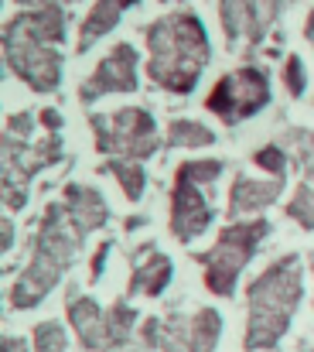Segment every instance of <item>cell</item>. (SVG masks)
Wrapping results in <instances>:
<instances>
[{"label": "cell", "instance_id": "6da1fadb", "mask_svg": "<svg viewBox=\"0 0 314 352\" xmlns=\"http://www.w3.org/2000/svg\"><path fill=\"white\" fill-rule=\"evenodd\" d=\"M62 34H65V24H62V10L55 7L21 14L7 24V34H3L7 62L38 93H52L62 82V58L55 52V45H62Z\"/></svg>", "mask_w": 314, "mask_h": 352}, {"label": "cell", "instance_id": "7a4b0ae2", "mask_svg": "<svg viewBox=\"0 0 314 352\" xmlns=\"http://www.w3.org/2000/svg\"><path fill=\"white\" fill-rule=\"evenodd\" d=\"M147 45H150L147 72L157 86H164L171 93H188L209 62L205 28L192 14H171V17L157 21L147 31Z\"/></svg>", "mask_w": 314, "mask_h": 352}, {"label": "cell", "instance_id": "3957f363", "mask_svg": "<svg viewBox=\"0 0 314 352\" xmlns=\"http://www.w3.org/2000/svg\"><path fill=\"white\" fill-rule=\"evenodd\" d=\"M82 230L76 226V219L65 212V206H52L45 223H41V233L34 243V256L27 263V270L21 274V280L14 284L10 291V305L14 308H31L38 305L62 277V270L72 263L76 250H79V239Z\"/></svg>", "mask_w": 314, "mask_h": 352}, {"label": "cell", "instance_id": "277c9868", "mask_svg": "<svg viewBox=\"0 0 314 352\" xmlns=\"http://www.w3.org/2000/svg\"><path fill=\"white\" fill-rule=\"evenodd\" d=\"M298 301H301V263L298 256H287L273 263L249 287V329L243 339L246 349H270L284 336Z\"/></svg>", "mask_w": 314, "mask_h": 352}, {"label": "cell", "instance_id": "5b68a950", "mask_svg": "<svg viewBox=\"0 0 314 352\" xmlns=\"http://www.w3.org/2000/svg\"><path fill=\"white\" fill-rule=\"evenodd\" d=\"M34 120L31 113H17L7 120V133H3V199L10 209L24 206V185L31 182L34 171H41L45 164H55L62 157V140L58 130H48L45 137L31 140Z\"/></svg>", "mask_w": 314, "mask_h": 352}, {"label": "cell", "instance_id": "8992f818", "mask_svg": "<svg viewBox=\"0 0 314 352\" xmlns=\"http://www.w3.org/2000/svg\"><path fill=\"white\" fill-rule=\"evenodd\" d=\"M222 175V161H185L178 168L175 188H171V230L181 243L205 233L209 226V202H205V185H212Z\"/></svg>", "mask_w": 314, "mask_h": 352}, {"label": "cell", "instance_id": "52a82bcc", "mask_svg": "<svg viewBox=\"0 0 314 352\" xmlns=\"http://www.w3.org/2000/svg\"><path fill=\"white\" fill-rule=\"evenodd\" d=\"M267 230H270V226H267L263 219H256V223H236V226L222 230L218 243L212 246L209 253H199V263L205 267V284H209V291L222 294V298H229V294L236 291L239 270H243L246 260L256 253V246H260V239L267 236Z\"/></svg>", "mask_w": 314, "mask_h": 352}, {"label": "cell", "instance_id": "ba28073f", "mask_svg": "<svg viewBox=\"0 0 314 352\" xmlns=\"http://www.w3.org/2000/svg\"><path fill=\"white\" fill-rule=\"evenodd\" d=\"M93 130L103 154L150 157L157 151V126L147 110H120L109 117H93Z\"/></svg>", "mask_w": 314, "mask_h": 352}, {"label": "cell", "instance_id": "9c48e42d", "mask_svg": "<svg viewBox=\"0 0 314 352\" xmlns=\"http://www.w3.org/2000/svg\"><path fill=\"white\" fill-rule=\"evenodd\" d=\"M267 100H270V86H267L263 72L260 69H239L212 89L205 107L225 123H239V120L253 117L256 110H263Z\"/></svg>", "mask_w": 314, "mask_h": 352}, {"label": "cell", "instance_id": "30bf717a", "mask_svg": "<svg viewBox=\"0 0 314 352\" xmlns=\"http://www.w3.org/2000/svg\"><path fill=\"white\" fill-rule=\"evenodd\" d=\"M137 89V52L130 45H120L109 58H103V65L82 82L79 100L93 103L106 93H133Z\"/></svg>", "mask_w": 314, "mask_h": 352}, {"label": "cell", "instance_id": "8fae6325", "mask_svg": "<svg viewBox=\"0 0 314 352\" xmlns=\"http://www.w3.org/2000/svg\"><path fill=\"white\" fill-rule=\"evenodd\" d=\"M273 10H277V0H222V7H218L222 24H225V34L229 38H239L243 31H249L253 41L273 21Z\"/></svg>", "mask_w": 314, "mask_h": 352}, {"label": "cell", "instance_id": "7c38bea8", "mask_svg": "<svg viewBox=\"0 0 314 352\" xmlns=\"http://www.w3.org/2000/svg\"><path fill=\"white\" fill-rule=\"evenodd\" d=\"M284 192V175H273L270 182H256V178H236V188H232V202H229V212L232 216H243V212H256V209H267L270 202H277Z\"/></svg>", "mask_w": 314, "mask_h": 352}, {"label": "cell", "instance_id": "4fadbf2b", "mask_svg": "<svg viewBox=\"0 0 314 352\" xmlns=\"http://www.w3.org/2000/svg\"><path fill=\"white\" fill-rule=\"evenodd\" d=\"M69 318H72V325H76V332H79V339H82L86 349H93V352L113 349V342H109V325H106L103 311L96 308V301H89V298L72 301Z\"/></svg>", "mask_w": 314, "mask_h": 352}, {"label": "cell", "instance_id": "5bb4252c", "mask_svg": "<svg viewBox=\"0 0 314 352\" xmlns=\"http://www.w3.org/2000/svg\"><path fill=\"white\" fill-rule=\"evenodd\" d=\"M65 212L76 219V226L82 230V233H93L96 226H103L106 219V206L103 199L93 192V188H82V185H69L65 188Z\"/></svg>", "mask_w": 314, "mask_h": 352}, {"label": "cell", "instance_id": "9a60e30c", "mask_svg": "<svg viewBox=\"0 0 314 352\" xmlns=\"http://www.w3.org/2000/svg\"><path fill=\"white\" fill-rule=\"evenodd\" d=\"M168 280H171V260L161 256V253H150L147 263H140V267L133 270V277H130V294H150V298H157V294L168 287Z\"/></svg>", "mask_w": 314, "mask_h": 352}, {"label": "cell", "instance_id": "2e32d148", "mask_svg": "<svg viewBox=\"0 0 314 352\" xmlns=\"http://www.w3.org/2000/svg\"><path fill=\"white\" fill-rule=\"evenodd\" d=\"M130 3H137V0H100L96 7H93V14L86 17V24H82V34H79V48L86 52L96 38H103L106 31L120 21V14L130 7Z\"/></svg>", "mask_w": 314, "mask_h": 352}, {"label": "cell", "instance_id": "e0dca14e", "mask_svg": "<svg viewBox=\"0 0 314 352\" xmlns=\"http://www.w3.org/2000/svg\"><path fill=\"white\" fill-rule=\"evenodd\" d=\"M218 332H222V322L212 308H202L195 318H192V352H212L218 342Z\"/></svg>", "mask_w": 314, "mask_h": 352}, {"label": "cell", "instance_id": "ac0fdd59", "mask_svg": "<svg viewBox=\"0 0 314 352\" xmlns=\"http://www.w3.org/2000/svg\"><path fill=\"white\" fill-rule=\"evenodd\" d=\"M212 140H215V133L209 126L195 123V120H175L168 126V144L171 147H205Z\"/></svg>", "mask_w": 314, "mask_h": 352}, {"label": "cell", "instance_id": "d6986e66", "mask_svg": "<svg viewBox=\"0 0 314 352\" xmlns=\"http://www.w3.org/2000/svg\"><path fill=\"white\" fill-rule=\"evenodd\" d=\"M284 147L294 154V161L301 164L304 178H314V130H287L284 133Z\"/></svg>", "mask_w": 314, "mask_h": 352}, {"label": "cell", "instance_id": "ffe728a7", "mask_svg": "<svg viewBox=\"0 0 314 352\" xmlns=\"http://www.w3.org/2000/svg\"><path fill=\"white\" fill-rule=\"evenodd\" d=\"M161 349L168 352H192V322H185L181 315H171L161 325Z\"/></svg>", "mask_w": 314, "mask_h": 352}, {"label": "cell", "instance_id": "44dd1931", "mask_svg": "<svg viewBox=\"0 0 314 352\" xmlns=\"http://www.w3.org/2000/svg\"><path fill=\"white\" fill-rule=\"evenodd\" d=\"M106 171L109 175H116V182L123 185V192H126V199H140L144 195V171H140V164H126V161H109L106 164Z\"/></svg>", "mask_w": 314, "mask_h": 352}, {"label": "cell", "instance_id": "7402d4cb", "mask_svg": "<svg viewBox=\"0 0 314 352\" xmlns=\"http://www.w3.org/2000/svg\"><path fill=\"white\" fill-rule=\"evenodd\" d=\"M106 325H109V342L113 346H123L130 339V329H133V311L126 305H116L109 315H106Z\"/></svg>", "mask_w": 314, "mask_h": 352}, {"label": "cell", "instance_id": "603a6c76", "mask_svg": "<svg viewBox=\"0 0 314 352\" xmlns=\"http://www.w3.org/2000/svg\"><path fill=\"white\" fill-rule=\"evenodd\" d=\"M34 352H65V332L55 322H41L34 329Z\"/></svg>", "mask_w": 314, "mask_h": 352}, {"label": "cell", "instance_id": "cb8c5ba5", "mask_svg": "<svg viewBox=\"0 0 314 352\" xmlns=\"http://www.w3.org/2000/svg\"><path fill=\"white\" fill-rule=\"evenodd\" d=\"M287 212H291V216H294V219H298V223H301L304 230H314V188L301 185Z\"/></svg>", "mask_w": 314, "mask_h": 352}, {"label": "cell", "instance_id": "d4e9b609", "mask_svg": "<svg viewBox=\"0 0 314 352\" xmlns=\"http://www.w3.org/2000/svg\"><path fill=\"white\" fill-rule=\"evenodd\" d=\"M256 164H260V168H267L270 175H287L284 147H277V144H267V147H260V151H256Z\"/></svg>", "mask_w": 314, "mask_h": 352}, {"label": "cell", "instance_id": "484cf974", "mask_svg": "<svg viewBox=\"0 0 314 352\" xmlns=\"http://www.w3.org/2000/svg\"><path fill=\"white\" fill-rule=\"evenodd\" d=\"M287 89H291L294 96H301V93H304V65H301V58H298V55H291V58H287Z\"/></svg>", "mask_w": 314, "mask_h": 352}, {"label": "cell", "instance_id": "4316f807", "mask_svg": "<svg viewBox=\"0 0 314 352\" xmlns=\"http://www.w3.org/2000/svg\"><path fill=\"white\" fill-rule=\"evenodd\" d=\"M3 352H27L24 339H3Z\"/></svg>", "mask_w": 314, "mask_h": 352}, {"label": "cell", "instance_id": "83f0119b", "mask_svg": "<svg viewBox=\"0 0 314 352\" xmlns=\"http://www.w3.org/2000/svg\"><path fill=\"white\" fill-rule=\"evenodd\" d=\"M0 239H3V250H7L10 243H14V226H10V223H3V230H0Z\"/></svg>", "mask_w": 314, "mask_h": 352}, {"label": "cell", "instance_id": "f1b7e54d", "mask_svg": "<svg viewBox=\"0 0 314 352\" xmlns=\"http://www.w3.org/2000/svg\"><path fill=\"white\" fill-rule=\"evenodd\" d=\"M17 3H31V7H38V10H45V7H52V0H17Z\"/></svg>", "mask_w": 314, "mask_h": 352}, {"label": "cell", "instance_id": "f546056e", "mask_svg": "<svg viewBox=\"0 0 314 352\" xmlns=\"http://www.w3.org/2000/svg\"><path fill=\"white\" fill-rule=\"evenodd\" d=\"M308 38H311V45H314V14H311V24H308Z\"/></svg>", "mask_w": 314, "mask_h": 352}]
</instances>
